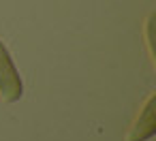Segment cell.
I'll return each instance as SVG.
<instances>
[{
    "label": "cell",
    "instance_id": "6da1fadb",
    "mask_svg": "<svg viewBox=\"0 0 156 141\" xmlns=\"http://www.w3.org/2000/svg\"><path fill=\"white\" fill-rule=\"evenodd\" d=\"M0 96L7 103H17L24 96V83L20 71L2 41H0Z\"/></svg>",
    "mask_w": 156,
    "mask_h": 141
},
{
    "label": "cell",
    "instance_id": "7a4b0ae2",
    "mask_svg": "<svg viewBox=\"0 0 156 141\" xmlns=\"http://www.w3.org/2000/svg\"><path fill=\"white\" fill-rule=\"evenodd\" d=\"M156 135V94H150L141 113L128 130L126 141H147Z\"/></svg>",
    "mask_w": 156,
    "mask_h": 141
},
{
    "label": "cell",
    "instance_id": "3957f363",
    "mask_svg": "<svg viewBox=\"0 0 156 141\" xmlns=\"http://www.w3.org/2000/svg\"><path fill=\"white\" fill-rule=\"evenodd\" d=\"M154 22H156V15L152 13L150 19H147V45H150V54L156 56V49H154Z\"/></svg>",
    "mask_w": 156,
    "mask_h": 141
}]
</instances>
